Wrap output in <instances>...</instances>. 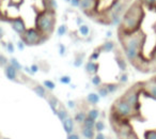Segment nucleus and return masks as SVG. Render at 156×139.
<instances>
[{"label": "nucleus", "mask_w": 156, "mask_h": 139, "mask_svg": "<svg viewBox=\"0 0 156 139\" xmlns=\"http://www.w3.org/2000/svg\"><path fill=\"white\" fill-rule=\"evenodd\" d=\"M76 24L78 25V27L80 26V25H83V18H81V17H77V18H76Z\"/></svg>", "instance_id": "47"}, {"label": "nucleus", "mask_w": 156, "mask_h": 139, "mask_svg": "<svg viewBox=\"0 0 156 139\" xmlns=\"http://www.w3.org/2000/svg\"><path fill=\"white\" fill-rule=\"evenodd\" d=\"M106 85V87H107V89H108V91H109V93H115V92L119 90V88H120V85L121 84H115V83H112V84H105Z\"/></svg>", "instance_id": "24"}, {"label": "nucleus", "mask_w": 156, "mask_h": 139, "mask_svg": "<svg viewBox=\"0 0 156 139\" xmlns=\"http://www.w3.org/2000/svg\"><path fill=\"white\" fill-rule=\"evenodd\" d=\"M71 80L72 79L69 75H64V76H61L60 78H59V81H60L61 84H63V85H69Z\"/></svg>", "instance_id": "33"}, {"label": "nucleus", "mask_w": 156, "mask_h": 139, "mask_svg": "<svg viewBox=\"0 0 156 139\" xmlns=\"http://www.w3.org/2000/svg\"><path fill=\"white\" fill-rule=\"evenodd\" d=\"M7 50L10 52V54H13L14 52H15V46H14V44L12 43V42H8L7 43Z\"/></svg>", "instance_id": "37"}, {"label": "nucleus", "mask_w": 156, "mask_h": 139, "mask_svg": "<svg viewBox=\"0 0 156 139\" xmlns=\"http://www.w3.org/2000/svg\"><path fill=\"white\" fill-rule=\"evenodd\" d=\"M67 106H69V108L74 109L76 106V103L74 102V101H69V102H67Z\"/></svg>", "instance_id": "46"}, {"label": "nucleus", "mask_w": 156, "mask_h": 139, "mask_svg": "<svg viewBox=\"0 0 156 139\" xmlns=\"http://www.w3.org/2000/svg\"><path fill=\"white\" fill-rule=\"evenodd\" d=\"M142 93L153 100H156V80L154 77L150 78L147 81H143Z\"/></svg>", "instance_id": "6"}, {"label": "nucleus", "mask_w": 156, "mask_h": 139, "mask_svg": "<svg viewBox=\"0 0 156 139\" xmlns=\"http://www.w3.org/2000/svg\"><path fill=\"white\" fill-rule=\"evenodd\" d=\"M125 139H138V137H137V135L135 134V132H134V130H133V132L130 133V134L128 135V136L126 137Z\"/></svg>", "instance_id": "45"}, {"label": "nucleus", "mask_w": 156, "mask_h": 139, "mask_svg": "<svg viewBox=\"0 0 156 139\" xmlns=\"http://www.w3.org/2000/svg\"><path fill=\"white\" fill-rule=\"evenodd\" d=\"M47 102H48V105L50 106V108H51V110L54 111V113L57 115L58 107H59V105H60V102H59V100L57 98V96L49 93V95H48V98H47Z\"/></svg>", "instance_id": "12"}, {"label": "nucleus", "mask_w": 156, "mask_h": 139, "mask_svg": "<svg viewBox=\"0 0 156 139\" xmlns=\"http://www.w3.org/2000/svg\"><path fill=\"white\" fill-rule=\"evenodd\" d=\"M95 124H96V120L94 119H91L87 116V118L85 119L83 123L81 124L83 126H86V127H89V128H94L95 130Z\"/></svg>", "instance_id": "20"}, {"label": "nucleus", "mask_w": 156, "mask_h": 139, "mask_svg": "<svg viewBox=\"0 0 156 139\" xmlns=\"http://www.w3.org/2000/svg\"><path fill=\"white\" fill-rule=\"evenodd\" d=\"M155 7H156V5H155Z\"/></svg>", "instance_id": "53"}, {"label": "nucleus", "mask_w": 156, "mask_h": 139, "mask_svg": "<svg viewBox=\"0 0 156 139\" xmlns=\"http://www.w3.org/2000/svg\"><path fill=\"white\" fill-rule=\"evenodd\" d=\"M30 69H31V72H32V74H35V73L39 72L40 67H39V65H37V64H32L30 66Z\"/></svg>", "instance_id": "43"}, {"label": "nucleus", "mask_w": 156, "mask_h": 139, "mask_svg": "<svg viewBox=\"0 0 156 139\" xmlns=\"http://www.w3.org/2000/svg\"><path fill=\"white\" fill-rule=\"evenodd\" d=\"M78 31H79V33H80L83 37H88L89 35V33H90V28H89V26L88 25H86V24H83V25H80L79 26V28H78Z\"/></svg>", "instance_id": "22"}, {"label": "nucleus", "mask_w": 156, "mask_h": 139, "mask_svg": "<svg viewBox=\"0 0 156 139\" xmlns=\"http://www.w3.org/2000/svg\"><path fill=\"white\" fill-rule=\"evenodd\" d=\"M154 78H155V80H156V76H154Z\"/></svg>", "instance_id": "52"}, {"label": "nucleus", "mask_w": 156, "mask_h": 139, "mask_svg": "<svg viewBox=\"0 0 156 139\" xmlns=\"http://www.w3.org/2000/svg\"><path fill=\"white\" fill-rule=\"evenodd\" d=\"M43 85L45 86V87L47 88L49 91H52V90H55V88H56V84H55L54 81L49 80V79H46V80H44Z\"/></svg>", "instance_id": "30"}, {"label": "nucleus", "mask_w": 156, "mask_h": 139, "mask_svg": "<svg viewBox=\"0 0 156 139\" xmlns=\"http://www.w3.org/2000/svg\"><path fill=\"white\" fill-rule=\"evenodd\" d=\"M101 52H102V49H101V47L98 46V47H96L95 49L93 50V52H92L91 56H90L89 60H91V61H96L98 58H100Z\"/></svg>", "instance_id": "25"}, {"label": "nucleus", "mask_w": 156, "mask_h": 139, "mask_svg": "<svg viewBox=\"0 0 156 139\" xmlns=\"http://www.w3.org/2000/svg\"><path fill=\"white\" fill-rule=\"evenodd\" d=\"M9 61H10V64H12L15 69H17L18 71H22L23 70V65L18 62V60L16 58H10Z\"/></svg>", "instance_id": "28"}, {"label": "nucleus", "mask_w": 156, "mask_h": 139, "mask_svg": "<svg viewBox=\"0 0 156 139\" xmlns=\"http://www.w3.org/2000/svg\"><path fill=\"white\" fill-rule=\"evenodd\" d=\"M95 2H96V0H81L79 8H80L81 11H83L85 13L88 14L89 11H94Z\"/></svg>", "instance_id": "10"}, {"label": "nucleus", "mask_w": 156, "mask_h": 139, "mask_svg": "<svg viewBox=\"0 0 156 139\" xmlns=\"http://www.w3.org/2000/svg\"><path fill=\"white\" fill-rule=\"evenodd\" d=\"M9 63H10L9 59L5 58V55H1V56H0V65H1V66L5 67V65H8Z\"/></svg>", "instance_id": "36"}, {"label": "nucleus", "mask_w": 156, "mask_h": 139, "mask_svg": "<svg viewBox=\"0 0 156 139\" xmlns=\"http://www.w3.org/2000/svg\"><path fill=\"white\" fill-rule=\"evenodd\" d=\"M94 139H106V136H105V135L103 134L102 132H100V133H96Z\"/></svg>", "instance_id": "44"}, {"label": "nucleus", "mask_w": 156, "mask_h": 139, "mask_svg": "<svg viewBox=\"0 0 156 139\" xmlns=\"http://www.w3.org/2000/svg\"><path fill=\"white\" fill-rule=\"evenodd\" d=\"M87 118V112L83 110H77L75 112V116H74V120H75V122H77L78 124H83V121H85V119Z\"/></svg>", "instance_id": "19"}, {"label": "nucleus", "mask_w": 156, "mask_h": 139, "mask_svg": "<svg viewBox=\"0 0 156 139\" xmlns=\"http://www.w3.org/2000/svg\"><path fill=\"white\" fill-rule=\"evenodd\" d=\"M25 71H26L27 73H29V74H32V72H31V69H30V67L26 66V67H25Z\"/></svg>", "instance_id": "48"}, {"label": "nucleus", "mask_w": 156, "mask_h": 139, "mask_svg": "<svg viewBox=\"0 0 156 139\" xmlns=\"http://www.w3.org/2000/svg\"><path fill=\"white\" fill-rule=\"evenodd\" d=\"M66 52V47L63 44H59V55L60 56H64Z\"/></svg>", "instance_id": "39"}, {"label": "nucleus", "mask_w": 156, "mask_h": 139, "mask_svg": "<svg viewBox=\"0 0 156 139\" xmlns=\"http://www.w3.org/2000/svg\"><path fill=\"white\" fill-rule=\"evenodd\" d=\"M3 70H5V74L9 80L18 81V77H20V73L18 72H20V71H18L17 69H15L13 65L9 63V64L3 67Z\"/></svg>", "instance_id": "8"}, {"label": "nucleus", "mask_w": 156, "mask_h": 139, "mask_svg": "<svg viewBox=\"0 0 156 139\" xmlns=\"http://www.w3.org/2000/svg\"><path fill=\"white\" fill-rule=\"evenodd\" d=\"M115 61H117L118 66H119V69L121 70L122 72H126V70H127V61H126V59H124L121 55H117L115 56Z\"/></svg>", "instance_id": "17"}, {"label": "nucleus", "mask_w": 156, "mask_h": 139, "mask_svg": "<svg viewBox=\"0 0 156 139\" xmlns=\"http://www.w3.org/2000/svg\"><path fill=\"white\" fill-rule=\"evenodd\" d=\"M32 90L34 91V93H37V96H40V98H45V100H47L48 95H49V93H48V91H47L48 89L44 85L42 86V85L37 84V85H34L32 87Z\"/></svg>", "instance_id": "9"}, {"label": "nucleus", "mask_w": 156, "mask_h": 139, "mask_svg": "<svg viewBox=\"0 0 156 139\" xmlns=\"http://www.w3.org/2000/svg\"><path fill=\"white\" fill-rule=\"evenodd\" d=\"M25 46H26V44H25V42L23 41L22 39L20 40V41L17 42V49L20 50V52H23V50L25 49Z\"/></svg>", "instance_id": "40"}, {"label": "nucleus", "mask_w": 156, "mask_h": 139, "mask_svg": "<svg viewBox=\"0 0 156 139\" xmlns=\"http://www.w3.org/2000/svg\"><path fill=\"white\" fill-rule=\"evenodd\" d=\"M74 121H75V120L72 119L71 117H69V118H66V119H65L64 121L62 122L63 128H64L65 133H66L67 135L74 133V128H75V124H74Z\"/></svg>", "instance_id": "13"}, {"label": "nucleus", "mask_w": 156, "mask_h": 139, "mask_svg": "<svg viewBox=\"0 0 156 139\" xmlns=\"http://www.w3.org/2000/svg\"><path fill=\"white\" fill-rule=\"evenodd\" d=\"M98 67H100V64H98V62H95V61L89 60L87 63H86L85 70H86V72H87L88 74L91 75V76H93V75L98 74Z\"/></svg>", "instance_id": "11"}, {"label": "nucleus", "mask_w": 156, "mask_h": 139, "mask_svg": "<svg viewBox=\"0 0 156 139\" xmlns=\"http://www.w3.org/2000/svg\"><path fill=\"white\" fill-rule=\"evenodd\" d=\"M83 59H85V54H77L75 57V60H74V66L79 67L83 65Z\"/></svg>", "instance_id": "21"}, {"label": "nucleus", "mask_w": 156, "mask_h": 139, "mask_svg": "<svg viewBox=\"0 0 156 139\" xmlns=\"http://www.w3.org/2000/svg\"><path fill=\"white\" fill-rule=\"evenodd\" d=\"M100 94L98 93H94V92H91L87 95L86 98V101H87L88 104L90 105H96L98 102H100Z\"/></svg>", "instance_id": "18"}, {"label": "nucleus", "mask_w": 156, "mask_h": 139, "mask_svg": "<svg viewBox=\"0 0 156 139\" xmlns=\"http://www.w3.org/2000/svg\"><path fill=\"white\" fill-rule=\"evenodd\" d=\"M87 116L89 118H91V119H98V117H100V110H98V108H92V109H89V110L87 111Z\"/></svg>", "instance_id": "23"}, {"label": "nucleus", "mask_w": 156, "mask_h": 139, "mask_svg": "<svg viewBox=\"0 0 156 139\" xmlns=\"http://www.w3.org/2000/svg\"><path fill=\"white\" fill-rule=\"evenodd\" d=\"M152 64H153V70L156 71V48L153 52V58L151 59V67H152ZM151 71H152V69H151Z\"/></svg>", "instance_id": "38"}, {"label": "nucleus", "mask_w": 156, "mask_h": 139, "mask_svg": "<svg viewBox=\"0 0 156 139\" xmlns=\"http://www.w3.org/2000/svg\"><path fill=\"white\" fill-rule=\"evenodd\" d=\"M1 139H10V138H7V137H2Z\"/></svg>", "instance_id": "51"}, {"label": "nucleus", "mask_w": 156, "mask_h": 139, "mask_svg": "<svg viewBox=\"0 0 156 139\" xmlns=\"http://www.w3.org/2000/svg\"><path fill=\"white\" fill-rule=\"evenodd\" d=\"M57 116H58L59 120H60L61 122H63L66 118L69 117V112H67V109L65 108V106L62 104V103H60V105H59L58 111H57Z\"/></svg>", "instance_id": "15"}, {"label": "nucleus", "mask_w": 156, "mask_h": 139, "mask_svg": "<svg viewBox=\"0 0 156 139\" xmlns=\"http://www.w3.org/2000/svg\"><path fill=\"white\" fill-rule=\"evenodd\" d=\"M105 130V123L103 120H100V121H96V124H95V130L98 133L100 132H103Z\"/></svg>", "instance_id": "32"}, {"label": "nucleus", "mask_w": 156, "mask_h": 139, "mask_svg": "<svg viewBox=\"0 0 156 139\" xmlns=\"http://www.w3.org/2000/svg\"><path fill=\"white\" fill-rule=\"evenodd\" d=\"M127 81H128V74L123 72V74H121L119 77V83L121 84V85H124V84H126Z\"/></svg>", "instance_id": "34"}, {"label": "nucleus", "mask_w": 156, "mask_h": 139, "mask_svg": "<svg viewBox=\"0 0 156 139\" xmlns=\"http://www.w3.org/2000/svg\"><path fill=\"white\" fill-rule=\"evenodd\" d=\"M66 139H80V137H79L78 134H76V133H72V134L67 135Z\"/></svg>", "instance_id": "42"}, {"label": "nucleus", "mask_w": 156, "mask_h": 139, "mask_svg": "<svg viewBox=\"0 0 156 139\" xmlns=\"http://www.w3.org/2000/svg\"><path fill=\"white\" fill-rule=\"evenodd\" d=\"M110 110L112 113L121 117L122 119H125V120L137 119V120H142V121L144 120V118L141 116L140 109H136L135 107H133L122 96L117 98L113 102Z\"/></svg>", "instance_id": "2"}, {"label": "nucleus", "mask_w": 156, "mask_h": 139, "mask_svg": "<svg viewBox=\"0 0 156 139\" xmlns=\"http://www.w3.org/2000/svg\"><path fill=\"white\" fill-rule=\"evenodd\" d=\"M143 91V81L138 84H135L134 86L126 90L125 93L122 95V98L126 101L129 105L135 107L136 109H140V101H139V96Z\"/></svg>", "instance_id": "5"}, {"label": "nucleus", "mask_w": 156, "mask_h": 139, "mask_svg": "<svg viewBox=\"0 0 156 139\" xmlns=\"http://www.w3.org/2000/svg\"><path fill=\"white\" fill-rule=\"evenodd\" d=\"M11 27L13 28V30L15 31L17 34H23L25 31L27 30L26 28V24H25L24 20L22 17H14V18H10V20H7Z\"/></svg>", "instance_id": "7"}, {"label": "nucleus", "mask_w": 156, "mask_h": 139, "mask_svg": "<svg viewBox=\"0 0 156 139\" xmlns=\"http://www.w3.org/2000/svg\"><path fill=\"white\" fill-rule=\"evenodd\" d=\"M55 25H56V13L52 9L45 10L35 18V28L39 29L42 34H44L46 37H49L50 34L54 32Z\"/></svg>", "instance_id": "3"}, {"label": "nucleus", "mask_w": 156, "mask_h": 139, "mask_svg": "<svg viewBox=\"0 0 156 139\" xmlns=\"http://www.w3.org/2000/svg\"><path fill=\"white\" fill-rule=\"evenodd\" d=\"M144 139H156V130H145Z\"/></svg>", "instance_id": "29"}, {"label": "nucleus", "mask_w": 156, "mask_h": 139, "mask_svg": "<svg viewBox=\"0 0 156 139\" xmlns=\"http://www.w3.org/2000/svg\"><path fill=\"white\" fill-rule=\"evenodd\" d=\"M111 34H112V33H111V31H107V37H110Z\"/></svg>", "instance_id": "49"}, {"label": "nucleus", "mask_w": 156, "mask_h": 139, "mask_svg": "<svg viewBox=\"0 0 156 139\" xmlns=\"http://www.w3.org/2000/svg\"><path fill=\"white\" fill-rule=\"evenodd\" d=\"M95 132L96 130H94V128H89V127H86V126L81 125L80 133L85 139H94V137H95V135H96Z\"/></svg>", "instance_id": "14"}, {"label": "nucleus", "mask_w": 156, "mask_h": 139, "mask_svg": "<svg viewBox=\"0 0 156 139\" xmlns=\"http://www.w3.org/2000/svg\"><path fill=\"white\" fill-rule=\"evenodd\" d=\"M98 94H100L102 98H106V96H108L109 94V91H108V89H107V87H106V85H102L101 87H98Z\"/></svg>", "instance_id": "26"}, {"label": "nucleus", "mask_w": 156, "mask_h": 139, "mask_svg": "<svg viewBox=\"0 0 156 139\" xmlns=\"http://www.w3.org/2000/svg\"><path fill=\"white\" fill-rule=\"evenodd\" d=\"M101 49H102V52H113L115 49V43L113 41H108L104 42L102 45H100Z\"/></svg>", "instance_id": "16"}, {"label": "nucleus", "mask_w": 156, "mask_h": 139, "mask_svg": "<svg viewBox=\"0 0 156 139\" xmlns=\"http://www.w3.org/2000/svg\"><path fill=\"white\" fill-rule=\"evenodd\" d=\"M141 2H142V5H145L147 8H153L155 7L156 5V0H141Z\"/></svg>", "instance_id": "35"}, {"label": "nucleus", "mask_w": 156, "mask_h": 139, "mask_svg": "<svg viewBox=\"0 0 156 139\" xmlns=\"http://www.w3.org/2000/svg\"><path fill=\"white\" fill-rule=\"evenodd\" d=\"M67 32V28H66V25H60L58 27V30H57V33H58L59 37H63L65 33Z\"/></svg>", "instance_id": "31"}, {"label": "nucleus", "mask_w": 156, "mask_h": 139, "mask_svg": "<svg viewBox=\"0 0 156 139\" xmlns=\"http://www.w3.org/2000/svg\"><path fill=\"white\" fill-rule=\"evenodd\" d=\"M64 1H65V2H71L72 0H64Z\"/></svg>", "instance_id": "50"}, {"label": "nucleus", "mask_w": 156, "mask_h": 139, "mask_svg": "<svg viewBox=\"0 0 156 139\" xmlns=\"http://www.w3.org/2000/svg\"><path fill=\"white\" fill-rule=\"evenodd\" d=\"M91 83L92 85L94 86V87H101L102 86V79H101V77L98 76V74L93 75V76L91 77Z\"/></svg>", "instance_id": "27"}, {"label": "nucleus", "mask_w": 156, "mask_h": 139, "mask_svg": "<svg viewBox=\"0 0 156 139\" xmlns=\"http://www.w3.org/2000/svg\"><path fill=\"white\" fill-rule=\"evenodd\" d=\"M20 39L25 42L27 46H33V45H41L44 42L48 40L44 34H42L41 31L37 28H28L23 34L20 35Z\"/></svg>", "instance_id": "4"}, {"label": "nucleus", "mask_w": 156, "mask_h": 139, "mask_svg": "<svg viewBox=\"0 0 156 139\" xmlns=\"http://www.w3.org/2000/svg\"><path fill=\"white\" fill-rule=\"evenodd\" d=\"M80 1L81 0H72L71 2V5L73 8H79V5H80Z\"/></svg>", "instance_id": "41"}, {"label": "nucleus", "mask_w": 156, "mask_h": 139, "mask_svg": "<svg viewBox=\"0 0 156 139\" xmlns=\"http://www.w3.org/2000/svg\"><path fill=\"white\" fill-rule=\"evenodd\" d=\"M141 0L139 2H135L124 14L122 22L120 24L119 34H130L137 31L140 27V24L143 20V10L141 8Z\"/></svg>", "instance_id": "1"}]
</instances>
